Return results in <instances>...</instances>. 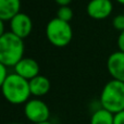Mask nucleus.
Wrapping results in <instances>:
<instances>
[{
	"label": "nucleus",
	"mask_w": 124,
	"mask_h": 124,
	"mask_svg": "<svg viewBox=\"0 0 124 124\" xmlns=\"http://www.w3.org/2000/svg\"><path fill=\"white\" fill-rule=\"evenodd\" d=\"M116 1H118L119 3H122V4H124V0H116Z\"/></svg>",
	"instance_id": "20"
},
{
	"label": "nucleus",
	"mask_w": 124,
	"mask_h": 124,
	"mask_svg": "<svg viewBox=\"0 0 124 124\" xmlns=\"http://www.w3.org/2000/svg\"><path fill=\"white\" fill-rule=\"evenodd\" d=\"M3 97L12 105H22L30 100L31 89L30 81L20 76L16 73H11L1 84Z\"/></svg>",
	"instance_id": "1"
},
{
	"label": "nucleus",
	"mask_w": 124,
	"mask_h": 124,
	"mask_svg": "<svg viewBox=\"0 0 124 124\" xmlns=\"http://www.w3.org/2000/svg\"><path fill=\"white\" fill-rule=\"evenodd\" d=\"M46 36L50 44L56 47H65L71 43L73 31L70 23L64 22L58 17H54L47 23Z\"/></svg>",
	"instance_id": "4"
},
{
	"label": "nucleus",
	"mask_w": 124,
	"mask_h": 124,
	"mask_svg": "<svg viewBox=\"0 0 124 124\" xmlns=\"http://www.w3.org/2000/svg\"><path fill=\"white\" fill-rule=\"evenodd\" d=\"M31 94L35 97H43L50 90V81L44 75H38L30 81Z\"/></svg>",
	"instance_id": "11"
},
{
	"label": "nucleus",
	"mask_w": 124,
	"mask_h": 124,
	"mask_svg": "<svg viewBox=\"0 0 124 124\" xmlns=\"http://www.w3.org/2000/svg\"><path fill=\"white\" fill-rule=\"evenodd\" d=\"M38 124H52V123L49 122V121H47V122H43V123H38Z\"/></svg>",
	"instance_id": "19"
},
{
	"label": "nucleus",
	"mask_w": 124,
	"mask_h": 124,
	"mask_svg": "<svg viewBox=\"0 0 124 124\" xmlns=\"http://www.w3.org/2000/svg\"><path fill=\"white\" fill-rule=\"evenodd\" d=\"M24 114L33 124L47 122L50 116V110L47 103L38 98L30 99L24 105Z\"/></svg>",
	"instance_id": "5"
},
{
	"label": "nucleus",
	"mask_w": 124,
	"mask_h": 124,
	"mask_svg": "<svg viewBox=\"0 0 124 124\" xmlns=\"http://www.w3.org/2000/svg\"><path fill=\"white\" fill-rule=\"evenodd\" d=\"M107 68L112 79L124 83V52L120 50L112 52L107 60Z\"/></svg>",
	"instance_id": "8"
},
{
	"label": "nucleus",
	"mask_w": 124,
	"mask_h": 124,
	"mask_svg": "<svg viewBox=\"0 0 124 124\" xmlns=\"http://www.w3.org/2000/svg\"><path fill=\"white\" fill-rule=\"evenodd\" d=\"M33 28V23L31 17L26 13L20 12L10 21V32L20 38H25L31 34Z\"/></svg>",
	"instance_id": "7"
},
{
	"label": "nucleus",
	"mask_w": 124,
	"mask_h": 124,
	"mask_svg": "<svg viewBox=\"0 0 124 124\" xmlns=\"http://www.w3.org/2000/svg\"><path fill=\"white\" fill-rule=\"evenodd\" d=\"M23 39L12 32H6L0 36V63L14 68L24 58Z\"/></svg>",
	"instance_id": "2"
},
{
	"label": "nucleus",
	"mask_w": 124,
	"mask_h": 124,
	"mask_svg": "<svg viewBox=\"0 0 124 124\" xmlns=\"http://www.w3.org/2000/svg\"><path fill=\"white\" fill-rule=\"evenodd\" d=\"M113 124H124V110L119 113L114 114V122Z\"/></svg>",
	"instance_id": "16"
},
{
	"label": "nucleus",
	"mask_w": 124,
	"mask_h": 124,
	"mask_svg": "<svg viewBox=\"0 0 124 124\" xmlns=\"http://www.w3.org/2000/svg\"><path fill=\"white\" fill-rule=\"evenodd\" d=\"M0 70H1V75H0V84H2L7 79V77L9 76L8 66H6V65H3V64L0 63Z\"/></svg>",
	"instance_id": "15"
},
{
	"label": "nucleus",
	"mask_w": 124,
	"mask_h": 124,
	"mask_svg": "<svg viewBox=\"0 0 124 124\" xmlns=\"http://www.w3.org/2000/svg\"><path fill=\"white\" fill-rule=\"evenodd\" d=\"M113 4L111 0H89L86 7L87 14L95 20H103L111 14Z\"/></svg>",
	"instance_id": "6"
},
{
	"label": "nucleus",
	"mask_w": 124,
	"mask_h": 124,
	"mask_svg": "<svg viewBox=\"0 0 124 124\" xmlns=\"http://www.w3.org/2000/svg\"><path fill=\"white\" fill-rule=\"evenodd\" d=\"M60 7H66L72 2V0H54Z\"/></svg>",
	"instance_id": "18"
},
{
	"label": "nucleus",
	"mask_w": 124,
	"mask_h": 124,
	"mask_svg": "<svg viewBox=\"0 0 124 124\" xmlns=\"http://www.w3.org/2000/svg\"><path fill=\"white\" fill-rule=\"evenodd\" d=\"M118 47L120 51L124 52V31L120 33V35L118 37Z\"/></svg>",
	"instance_id": "17"
},
{
	"label": "nucleus",
	"mask_w": 124,
	"mask_h": 124,
	"mask_svg": "<svg viewBox=\"0 0 124 124\" xmlns=\"http://www.w3.org/2000/svg\"><path fill=\"white\" fill-rule=\"evenodd\" d=\"M112 24H113L114 28L119 30L120 32L124 31V14L116 15V16L113 19V21H112Z\"/></svg>",
	"instance_id": "14"
},
{
	"label": "nucleus",
	"mask_w": 124,
	"mask_h": 124,
	"mask_svg": "<svg viewBox=\"0 0 124 124\" xmlns=\"http://www.w3.org/2000/svg\"><path fill=\"white\" fill-rule=\"evenodd\" d=\"M7 124H22V123H16V122H12V123H7Z\"/></svg>",
	"instance_id": "21"
},
{
	"label": "nucleus",
	"mask_w": 124,
	"mask_h": 124,
	"mask_svg": "<svg viewBox=\"0 0 124 124\" xmlns=\"http://www.w3.org/2000/svg\"><path fill=\"white\" fill-rule=\"evenodd\" d=\"M101 108L116 114L124 110V83L111 79L105 86L99 99Z\"/></svg>",
	"instance_id": "3"
},
{
	"label": "nucleus",
	"mask_w": 124,
	"mask_h": 124,
	"mask_svg": "<svg viewBox=\"0 0 124 124\" xmlns=\"http://www.w3.org/2000/svg\"><path fill=\"white\" fill-rule=\"evenodd\" d=\"M14 73L24 77L27 81H31L34 77L39 75V65L34 59L24 57L16 65L14 66Z\"/></svg>",
	"instance_id": "9"
},
{
	"label": "nucleus",
	"mask_w": 124,
	"mask_h": 124,
	"mask_svg": "<svg viewBox=\"0 0 124 124\" xmlns=\"http://www.w3.org/2000/svg\"><path fill=\"white\" fill-rule=\"evenodd\" d=\"M21 0H0V20L11 21L20 13Z\"/></svg>",
	"instance_id": "10"
},
{
	"label": "nucleus",
	"mask_w": 124,
	"mask_h": 124,
	"mask_svg": "<svg viewBox=\"0 0 124 124\" xmlns=\"http://www.w3.org/2000/svg\"><path fill=\"white\" fill-rule=\"evenodd\" d=\"M113 122L114 114L101 107L93 112L90 118V124H113Z\"/></svg>",
	"instance_id": "12"
},
{
	"label": "nucleus",
	"mask_w": 124,
	"mask_h": 124,
	"mask_svg": "<svg viewBox=\"0 0 124 124\" xmlns=\"http://www.w3.org/2000/svg\"><path fill=\"white\" fill-rule=\"evenodd\" d=\"M57 17H58V19H60V20H62V21H64V22L70 23V21L72 20V17H73L72 9H71L69 6L60 7V8L58 9V11H57Z\"/></svg>",
	"instance_id": "13"
}]
</instances>
